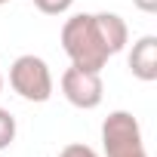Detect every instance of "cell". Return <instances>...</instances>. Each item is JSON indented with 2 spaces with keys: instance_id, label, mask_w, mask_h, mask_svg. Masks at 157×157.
I'll return each instance as SVG.
<instances>
[{
  "instance_id": "8",
  "label": "cell",
  "mask_w": 157,
  "mask_h": 157,
  "mask_svg": "<svg viewBox=\"0 0 157 157\" xmlns=\"http://www.w3.org/2000/svg\"><path fill=\"white\" fill-rule=\"evenodd\" d=\"M59 157H99V154L90 145H83V142H71V145H65L59 151Z\"/></svg>"
},
{
  "instance_id": "6",
  "label": "cell",
  "mask_w": 157,
  "mask_h": 157,
  "mask_svg": "<svg viewBox=\"0 0 157 157\" xmlns=\"http://www.w3.org/2000/svg\"><path fill=\"white\" fill-rule=\"evenodd\" d=\"M16 117L6 111V108H0V151H6L13 142H16Z\"/></svg>"
},
{
  "instance_id": "5",
  "label": "cell",
  "mask_w": 157,
  "mask_h": 157,
  "mask_svg": "<svg viewBox=\"0 0 157 157\" xmlns=\"http://www.w3.org/2000/svg\"><path fill=\"white\" fill-rule=\"evenodd\" d=\"M129 71L136 80L142 83H154L157 80V37L145 34L132 43L129 49Z\"/></svg>"
},
{
  "instance_id": "10",
  "label": "cell",
  "mask_w": 157,
  "mask_h": 157,
  "mask_svg": "<svg viewBox=\"0 0 157 157\" xmlns=\"http://www.w3.org/2000/svg\"><path fill=\"white\" fill-rule=\"evenodd\" d=\"M0 93H3V74H0Z\"/></svg>"
},
{
  "instance_id": "2",
  "label": "cell",
  "mask_w": 157,
  "mask_h": 157,
  "mask_svg": "<svg viewBox=\"0 0 157 157\" xmlns=\"http://www.w3.org/2000/svg\"><path fill=\"white\" fill-rule=\"evenodd\" d=\"M10 86L16 96H22L25 102H34V105H43L49 102L52 96V71L49 65L40 59V56H19L13 65H10Z\"/></svg>"
},
{
  "instance_id": "9",
  "label": "cell",
  "mask_w": 157,
  "mask_h": 157,
  "mask_svg": "<svg viewBox=\"0 0 157 157\" xmlns=\"http://www.w3.org/2000/svg\"><path fill=\"white\" fill-rule=\"evenodd\" d=\"M132 6L151 16V13H157V0H132Z\"/></svg>"
},
{
  "instance_id": "3",
  "label": "cell",
  "mask_w": 157,
  "mask_h": 157,
  "mask_svg": "<svg viewBox=\"0 0 157 157\" xmlns=\"http://www.w3.org/2000/svg\"><path fill=\"white\" fill-rule=\"evenodd\" d=\"M105 157H148L142 142V126L129 111H111L102 123Z\"/></svg>"
},
{
  "instance_id": "4",
  "label": "cell",
  "mask_w": 157,
  "mask_h": 157,
  "mask_svg": "<svg viewBox=\"0 0 157 157\" xmlns=\"http://www.w3.org/2000/svg\"><path fill=\"white\" fill-rule=\"evenodd\" d=\"M62 96L80 111H93L102 105L105 99V83H102V71H86V68H77L71 65L65 74H62Z\"/></svg>"
},
{
  "instance_id": "1",
  "label": "cell",
  "mask_w": 157,
  "mask_h": 157,
  "mask_svg": "<svg viewBox=\"0 0 157 157\" xmlns=\"http://www.w3.org/2000/svg\"><path fill=\"white\" fill-rule=\"evenodd\" d=\"M59 40L71 65L86 71H102L108 59L126 46L129 28L117 13H77L65 19Z\"/></svg>"
},
{
  "instance_id": "11",
  "label": "cell",
  "mask_w": 157,
  "mask_h": 157,
  "mask_svg": "<svg viewBox=\"0 0 157 157\" xmlns=\"http://www.w3.org/2000/svg\"><path fill=\"white\" fill-rule=\"evenodd\" d=\"M3 3H10V0H0V6H3Z\"/></svg>"
},
{
  "instance_id": "7",
  "label": "cell",
  "mask_w": 157,
  "mask_h": 157,
  "mask_svg": "<svg viewBox=\"0 0 157 157\" xmlns=\"http://www.w3.org/2000/svg\"><path fill=\"white\" fill-rule=\"evenodd\" d=\"M31 3H34L43 16H65V13L74 6V0H31Z\"/></svg>"
}]
</instances>
